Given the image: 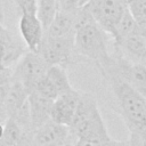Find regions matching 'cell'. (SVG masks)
Returning <instances> with one entry per match:
<instances>
[{"label":"cell","instance_id":"6da1fadb","mask_svg":"<svg viewBox=\"0 0 146 146\" xmlns=\"http://www.w3.org/2000/svg\"><path fill=\"white\" fill-rule=\"evenodd\" d=\"M116 100L120 114L130 132H146V99L122 80L111 67H98Z\"/></svg>","mask_w":146,"mask_h":146},{"label":"cell","instance_id":"7a4b0ae2","mask_svg":"<svg viewBox=\"0 0 146 146\" xmlns=\"http://www.w3.org/2000/svg\"><path fill=\"white\" fill-rule=\"evenodd\" d=\"M111 35L92 18L87 7L75 11L74 47L78 56L94 62L96 66L104 64L111 56L108 46Z\"/></svg>","mask_w":146,"mask_h":146},{"label":"cell","instance_id":"3957f363","mask_svg":"<svg viewBox=\"0 0 146 146\" xmlns=\"http://www.w3.org/2000/svg\"><path fill=\"white\" fill-rule=\"evenodd\" d=\"M70 130L74 140L87 139L104 145L111 139L97 100L92 95L81 92V99L70 125Z\"/></svg>","mask_w":146,"mask_h":146},{"label":"cell","instance_id":"277c9868","mask_svg":"<svg viewBox=\"0 0 146 146\" xmlns=\"http://www.w3.org/2000/svg\"><path fill=\"white\" fill-rule=\"evenodd\" d=\"M102 66L111 67L122 80H124L146 99V65L131 62L114 50L111 52L110 58L97 67Z\"/></svg>","mask_w":146,"mask_h":146},{"label":"cell","instance_id":"5b68a950","mask_svg":"<svg viewBox=\"0 0 146 146\" xmlns=\"http://www.w3.org/2000/svg\"><path fill=\"white\" fill-rule=\"evenodd\" d=\"M86 7L96 23L113 38L123 14L128 9V0H89Z\"/></svg>","mask_w":146,"mask_h":146},{"label":"cell","instance_id":"8992f818","mask_svg":"<svg viewBox=\"0 0 146 146\" xmlns=\"http://www.w3.org/2000/svg\"><path fill=\"white\" fill-rule=\"evenodd\" d=\"M48 67L49 65L38 52L27 50L16 63L15 70L13 71V78L19 81L30 95L43 79Z\"/></svg>","mask_w":146,"mask_h":146},{"label":"cell","instance_id":"52a82bcc","mask_svg":"<svg viewBox=\"0 0 146 146\" xmlns=\"http://www.w3.org/2000/svg\"><path fill=\"white\" fill-rule=\"evenodd\" d=\"M38 54L49 65H60L67 67L78 56L74 47V35L72 36H49L44 34Z\"/></svg>","mask_w":146,"mask_h":146},{"label":"cell","instance_id":"ba28073f","mask_svg":"<svg viewBox=\"0 0 146 146\" xmlns=\"http://www.w3.org/2000/svg\"><path fill=\"white\" fill-rule=\"evenodd\" d=\"M73 87L70 82L66 67L60 65H52L48 67V71L43 79L38 83L33 91L50 98L56 99L59 95L72 90Z\"/></svg>","mask_w":146,"mask_h":146},{"label":"cell","instance_id":"9c48e42d","mask_svg":"<svg viewBox=\"0 0 146 146\" xmlns=\"http://www.w3.org/2000/svg\"><path fill=\"white\" fill-rule=\"evenodd\" d=\"M75 140L70 127L49 120L33 132L34 146H65L74 145Z\"/></svg>","mask_w":146,"mask_h":146},{"label":"cell","instance_id":"30bf717a","mask_svg":"<svg viewBox=\"0 0 146 146\" xmlns=\"http://www.w3.org/2000/svg\"><path fill=\"white\" fill-rule=\"evenodd\" d=\"M81 99V92L74 88L65 94L59 95L52 103L51 107V120L70 127L75 112L78 110L79 103Z\"/></svg>","mask_w":146,"mask_h":146},{"label":"cell","instance_id":"8fae6325","mask_svg":"<svg viewBox=\"0 0 146 146\" xmlns=\"http://www.w3.org/2000/svg\"><path fill=\"white\" fill-rule=\"evenodd\" d=\"M113 46L127 59L146 65V38L140 29L116 42L113 41Z\"/></svg>","mask_w":146,"mask_h":146},{"label":"cell","instance_id":"7c38bea8","mask_svg":"<svg viewBox=\"0 0 146 146\" xmlns=\"http://www.w3.org/2000/svg\"><path fill=\"white\" fill-rule=\"evenodd\" d=\"M18 29L27 50L38 52L46 31L36 14H21Z\"/></svg>","mask_w":146,"mask_h":146},{"label":"cell","instance_id":"4fadbf2b","mask_svg":"<svg viewBox=\"0 0 146 146\" xmlns=\"http://www.w3.org/2000/svg\"><path fill=\"white\" fill-rule=\"evenodd\" d=\"M54 99H50L38 91H32L29 95V107L31 115V123L34 130L51 120V107Z\"/></svg>","mask_w":146,"mask_h":146},{"label":"cell","instance_id":"5bb4252c","mask_svg":"<svg viewBox=\"0 0 146 146\" xmlns=\"http://www.w3.org/2000/svg\"><path fill=\"white\" fill-rule=\"evenodd\" d=\"M44 34L49 36H72L75 34V13L58 9Z\"/></svg>","mask_w":146,"mask_h":146},{"label":"cell","instance_id":"9a60e30c","mask_svg":"<svg viewBox=\"0 0 146 146\" xmlns=\"http://www.w3.org/2000/svg\"><path fill=\"white\" fill-rule=\"evenodd\" d=\"M29 98V92L25 89V87L17 80L13 78L11 83L9 86V89L7 91L6 98H5V106L9 113V117L13 116L26 102Z\"/></svg>","mask_w":146,"mask_h":146},{"label":"cell","instance_id":"2e32d148","mask_svg":"<svg viewBox=\"0 0 146 146\" xmlns=\"http://www.w3.org/2000/svg\"><path fill=\"white\" fill-rule=\"evenodd\" d=\"M58 11L57 0H38L36 3V16L41 21L44 31L49 27L52 19Z\"/></svg>","mask_w":146,"mask_h":146},{"label":"cell","instance_id":"e0dca14e","mask_svg":"<svg viewBox=\"0 0 146 146\" xmlns=\"http://www.w3.org/2000/svg\"><path fill=\"white\" fill-rule=\"evenodd\" d=\"M137 30H139V26H138L136 19L133 18V16L131 15V13H130V10L128 8L125 10V13L123 14V16H122V18H121V21H120V23H119V25L116 27L115 34L112 38V40L114 42H116V41L121 40L122 38L136 32Z\"/></svg>","mask_w":146,"mask_h":146},{"label":"cell","instance_id":"ac0fdd59","mask_svg":"<svg viewBox=\"0 0 146 146\" xmlns=\"http://www.w3.org/2000/svg\"><path fill=\"white\" fill-rule=\"evenodd\" d=\"M23 135H25V132L21 129L17 122L13 117H9L5 123V131L1 139L6 146H15L21 140Z\"/></svg>","mask_w":146,"mask_h":146},{"label":"cell","instance_id":"d6986e66","mask_svg":"<svg viewBox=\"0 0 146 146\" xmlns=\"http://www.w3.org/2000/svg\"><path fill=\"white\" fill-rule=\"evenodd\" d=\"M128 8L138 25L146 23V0H128Z\"/></svg>","mask_w":146,"mask_h":146},{"label":"cell","instance_id":"ffe728a7","mask_svg":"<svg viewBox=\"0 0 146 146\" xmlns=\"http://www.w3.org/2000/svg\"><path fill=\"white\" fill-rule=\"evenodd\" d=\"M21 14H36L38 0H15Z\"/></svg>","mask_w":146,"mask_h":146},{"label":"cell","instance_id":"44dd1931","mask_svg":"<svg viewBox=\"0 0 146 146\" xmlns=\"http://www.w3.org/2000/svg\"><path fill=\"white\" fill-rule=\"evenodd\" d=\"M15 146H34V144H33V133L23 135L21 140Z\"/></svg>","mask_w":146,"mask_h":146},{"label":"cell","instance_id":"7402d4cb","mask_svg":"<svg viewBox=\"0 0 146 146\" xmlns=\"http://www.w3.org/2000/svg\"><path fill=\"white\" fill-rule=\"evenodd\" d=\"M8 119H9V113H8V111H7L6 106H5V104L1 103V104H0V123L5 124V123L8 121Z\"/></svg>","mask_w":146,"mask_h":146},{"label":"cell","instance_id":"603a6c76","mask_svg":"<svg viewBox=\"0 0 146 146\" xmlns=\"http://www.w3.org/2000/svg\"><path fill=\"white\" fill-rule=\"evenodd\" d=\"M104 146H129L128 140H115V139H110L104 144Z\"/></svg>","mask_w":146,"mask_h":146},{"label":"cell","instance_id":"cb8c5ba5","mask_svg":"<svg viewBox=\"0 0 146 146\" xmlns=\"http://www.w3.org/2000/svg\"><path fill=\"white\" fill-rule=\"evenodd\" d=\"M129 141V146H143L138 139V137L136 136V133L133 132H130V138L128 139Z\"/></svg>","mask_w":146,"mask_h":146},{"label":"cell","instance_id":"d4e9b609","mask_svg":"<svg viewBox=\"0 0 146 146\" xmlns=\"http://www.w3.org/2000/svg\"><path fill=\"white\" fill-rule=\"evenodd\" d=\"M3 131H5V124L0 123V139H1L2 136H3Z\"/></svg>","mask_w":146,"mask_h":146},{"label":"cell","instance_id":"484cf974","mask_svg":"<svg viewBox=\"0 0 146 146\" xmlns=\"http://www.w3.org/2000/svg\"><path fill=\"white\" fill-rule=\"evenodd\" d=\"M65 146H73V145H65Z\"/></svg>","mask_w":146,"mask_h":146},{"label":"cell","instance_id":"4316f807","mask_svg":"<svg viewBox=\"0 0 146 146\" xmlns=\"http://www.w3.org/2000/svg\"><path fill=\"white\" fill-rule=\"evenodd\" d=\"M0 24H1V23H0Z\"/></svg>","mask_w":146,"mask_h":146},{"label":"cell","instance_id":"83f0119b","mask_svg":"<svg viewBox=\"0 0 146 146\" xmlns=\"http://www.w3.org/2000/svg\"><path fill=\"white\" fill-rule=\"evenodd\" d=\"M57 1H58V0H57Z\"/></svg>","mask_w":146,"mask_h":146}]
</instances>
